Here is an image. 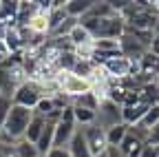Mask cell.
Instances as JSON below:
<instances>
[{"label": "cell", "mask_w": 159, "mask_h": 157, "mask_svg": "<svg viewBox=\"0 0 159 157\" xmlns=\"http://www.w3.org/2000/svg\"><path fill=\"white\" fill-rule=\"evenodd\" d=\"M148 146H159V124H155L150 131H148Z\"/></svg>", "instance_id": "cb8c5ba5"}, {"label": "cell", "mask_w": 159, "mask_h": 157, "mask_svg": "<svg viewBox=\"0 0 159 157\" xmlns=\"http://www.w3.org/2000/svg\"><path fill=\"white\" fill-rule=\"evenodd\" d=\"M95 157H106V150H104V153H99V155H95Z\"/></svg>", "instance_id": "f546056e"}, {"label": "cell", "mask_w": 159, "mask_h": 157, "mask_svg": "<svg viewBox=\"0 0 159 157\" xmlns=\"http://www.w3.org/2000/svg\"><path fill=\"white\" fill-rule=\"evenodd\" d=\"M2 42L7 47L9 53H18V51H22V42H20V35H18V29L16 27H9L5 38H2Z\"/></svg>", "instance_id": "44dd1931"}, {"label": "cell", "mask_w": 159, "mask_h": 157, "mask_svg": "<svg viewBox=\"0 0 159 157\" xmlns=\"http://www.w3.org/2000/svg\"><path fill=\"white\" fill-rule=\"evenodd\" d=\"M0 157H11V146L0 142Z\"/></svg>", "instance_id": "83f0119b"}, {"label": "cell", "mask_w": 159, "mask_h": 157, "mask_svg": "<svg viewBox=\"0 0 159 157\" xmlns=\"http://www.w3.org/2000/svg\"><path fill=\"white\" fill-rule=\"evenodd\" d=\"M7 29H9V27H7L5 22H0V40H2V38H5V33H7Z\"/></svg>", "instance_id": "f1b7e54d"}, {"label": "cell", "mask_w": 159, "mask_h": 157, "mask_svg": "<svg viewBox=\"0 0 159 157\" xmlns=\"http://www.w3.org/2000/svg\"><path fill=\"white\" fill-rule=\"evenodd\" d=\"M155 124H159V104H152L146 111V115L142 117V122H139V126H144L146 131H150Z\"/></svg>", "instance_id": "7402d4cb"}, {"label": "cell", "mask_w": 159, "mask_h": 157, "mask_svg": "<svg viewBox=\"0 0 159 157\" xmlns=\"http://www.w3.org/2000/svg\"><path fill=\"white\" fill-rule=\"evenodd\" d=\"M77 124L73 120V113H71V104L62 111V117H60V122L55 124V131H53V148H66L71 137L75 133Z\"/></svg>", "instance_id": "5b68a950"}, {"label": "cell", "mask_w": 159, "mask_h": 157, "mask_svg": "<svg viewBox=\"0 0 159 157\" xmlns=\"http://www.w3.org/2000/svg\"><path fill=\"white\" fill-rule=\"evenodd\" d=\"M126 133H128V126L126 124H117V126L108 128L106 131V146H119L122 140L126 137Z\"/></svg>", "instance_id": "ffe728a7"}, {"label": "cell", "mask_w": 159, "mask_h": 157, "mask_svg": "<svg viewBox=\"0 0 159 157\" xmlns=\"http://www.w3.org/2000/svg\"><path fill=\"white\" fill-rule=\"evenodd\" d=\"M148 51L159 58V35H152V42H150V49H148Z\"/></svg>", "instance_id": "4316f807"}, {"label": "cell", "mask_w": 159, "mask_h": 157, "mask_svg": "<svg viewBox=\"0 0 159 157\" xmlns=\"http://www.w3.org/2000/svg\"><path fill=\"white\" fill-rule=\"evenodd\" d=\"M9 109H11V100L5 97V95H0V131H2V126H5V120H7Z\"/></svg>", "instance_id": "603a6c76"}, {"label": "cell", "mask_w": 159, "mask_h": 157, "mask_svg": "<svg viewBox=\"0 0 159 157\" xmlns=\"http://www.w3.org/2000/svg\"><path fill=\"white\" fill-rule=\"evenodd\" d=\"M82 133H84V140H86L89 150H91V155H93V157L106 150V133L99 128V126H95V124L82 126Z\"/></svg>", "instance_id": "ba28073f"}, {"label": "cell", "mask_w": 159, "mask_h": 157, "mask_svg": "<svg viewBox=\"0 0 159 157\" xmlns=\"http://www.w3.org/2000/svg\"><path fill=\"white\" fill-rule=\"evenodd\" d=\"M71 113H73V120L75 124L82 128V126H89V124H95V111H89V109H82V106H73L71 104Z\"/></svg>", "instance_id": "d6986e66"}, {"label": "cell", "mask_w": 159, "mask_h": 157, "mask_svg": "<svg viewBox=\"0 0 159 157\" xmlns=\"http://www.w3.org/2000/svg\"><path fill=\"white\" fill-rule=\"evenodd\" d=\"M66 150H69V157H93L91 150H89V144H86V140H84V133H82V128H80V126L75 128V133H73V137H71Z\"/></svg>", "instance_id": "30bf717a"}, {"label": "cell", "mask_w": 159, "mask_h": 157, "mask_svg": "<svg viewBox=\"0 0 159 157\" xmlns=\"http://www.w3.org/2000/svg\"><path fill=\"white\" fill-rule=\"evenodd\" d=\"M144 146H146V144H142L135 135L126 133V137L122 140V144H119L117 148H119V153H122L124 157H139V153H142Z\"/></svg>", "instance_id": "4fadbf2b"}, {"label": "cell", "mask_w": 159, "mask_h": 157, "mask_svg": "<svg viewBox=\"0 0 159 157\" xmlns=\"http://www.w3.org/2000/svg\"><path fill=\"white\" fill-rule=\"evenodd\" d=\"M124 20H122V16L119 13H113L108 18H102L93 33V40H119L124 33Z\"/></svg>", "instance_id": "8992f818"}, {"label": "cell", "mask_w": 159, "mask_h": 157, "mask_svg": "<svg viewBox=\"0 0 159 157\" xmlns=\"http://www.w3.org/2000/svg\"><path fill=\"white\" fill-rule=\"evenodd\" d=\"M25 80H29V77L25 75L22 67L9 62V58L0 64V95H5V97L11 100L13 93L18 91V86L22 84Z\"/></svg>", "instance_id": "6da1fadb"}, {"label": "cell", "mask_w": 159, "mask_h": 157, "mask_svg": "<svg viewBox=\"0 0 159 157\" xmlns=\"http://www.w3.org/2000/svg\"><path fill=\"white\" fill-rule=\"evenodd\" d=\"M44 124H47V120H44L42 115H38V113L33 111V117H31V122H29V126H27V133H25L22 140H27V142L35 144V140L40 137V133H42Z\"/></svg>", "instance_id": "2e32d148"}, {"label": "cell", "mask_w": 159, "mask_h": 157, "mask_svg": "<svg viewBox=\"0 0 159 157\" xmlns=\"http://www.w3.org/2000/svg\"><path fill=\"white\" fill-rule=\"evenodd\" d=\"M44 157H69V150L66 148H51Z\"/></svg>", "instance_id": "d4e9b609"}, {"label": "cell", "mask_w": 159, "mask_h": 157, "mask_svg": "<svg viewBox=\"0 0 159 157\" xmlns=\"http://www.w3.org/2000/svg\"><path fill=\"white\" fill-rule=\"evenodd\" d=\"M99 97L95 91H89V93H82V95H77L71 100L73 106H82V109H89V111H97V104H99Z\"/></svg>", "instance_id": "e0dca14e"}, {"label": "cell", "mask_w": 159, "mask_h": 157, "mask_svg": "<svg viewBox=\"0 0 159 157\" xmlns=\"http://www.w3.org/2000/svg\"><path fill=\"white\" fill-rule=\"evenodd\" d=\"M117 47H119V53H122L126 60L135 62V64L148 53V47L139 40V38H135L130 33H122V38L117 40Z\"/></svg>", "instance_id": "52a82bcc"}, {"label": "cell", "mask_w": 159, "mask_h": 157, "mask_svg": "<svg viewBox=\"0 0 159 157\" xmlns=\"http://www.w3.org/2000/svg\"><path fill=\"white\" fill-rule=\"evenodd\" d=\"M16 16H18V0H0V22L7 27H16Z\"/></svg>", "instance_id": "9a60e30c"}, {"label": "cell", "mask_w": 159, "mask_h": 157, "mask_svg": "<svg viewBox=\"0 0 159 157\" xmlns=\"http://www.w3.org/2000/svg\"><path fill=\"white\" fill-rule=\"evenodd\" d=\"M117 124H122V106L102 97L97 104V111H95V126H99L104 133Z\"/></svg>", "instance_id": "277c9868"}, {"label": "cell", "mask_w": 159, "mask_h": 157, "mask_svg": "<svg viewBox=\"0 0 159 157\" xmlns=\"http://www.w3.org/2000/svg\"><path fill=\"white\" fill-rule=\"evenodd\" d=\"M148 109H150V106L144 104V102H137V104H133V106H122V124H126V126L139 124Z\"/></svg>", "instance_id": "8fae6325"}, {"label": "cell", "mask_w": 159, "mask_h": 157, "mask_svg": "<svg viewBox=\"0 0 159 157\" xmlns=\"http://www.w3.org/2000/svg\"><path fill=\"white\" fill-rule=\"evenodd\" d=\"M69 40H71V44H73V51L75 49H80V47H86V44H91L93 42V38H91V33L84 29V27H75L71 33H69Z\"/></svg>", "instance_id": "ac0fdd59"}, {"label": "cell", "mask_w": 159, "mask_h": 157, "mask_svg": "<svg viewBox=\"0 0 159 157\" xmlns=\"http://www.w3.org/2000/svg\"><path fill=\"white\" fill-rule=\"evenodd\" d=\"M91 7H93V0H66L64 2V11H66V16H71V18H82V16H86L89 11H91Z\"/></svg>", "instance_id": "5bb4252c"}, {"label": "cell", "mask_w": 159, "mask_h": 157, "mask_svg": "<svg viewBox=\"0 0 159 157\" xmlns=\"http://www.w3.org/2000/svg\"><path fill=\"white\" fill-rule=\"evenodd\" d=\"M42 95H44V91H42V84H40L38 80H25L22 84L18 86V91L13 93L11 104L25 106V109H31L33 111L38 106V102L42 100Z\"/></svg>", "instance_id": "3957f363"}, {"label": "cell", "mask_w": 159, "mask_h": 157, "mask_svg": "<svg viewBox=\"0 0 159 157\" xmlns=\"http://www.w3.org/2000/svg\"><path fill=\"white\" fill-rule=\"evenodd\" d=\"M157 157H159V146H157Z\"/></svg>", "instance_id": "4dcf8cb0"}, {"label": "cell", "mask_w": 159, "mask_h": 157, "mask_svg": "<svg viewBox=\"0 0 159 157\" xmlns=\"http://www.w3.org/2000/svg\"><path fill=\"white\" fill-rule=\"evenodd\" d=\"M53 131H55V124H44V128H42V133H40V137L35 140V150H38V155L40 157H44L51 148H53Z\"/></svg>", "instance_id": "7c38bea8"}, {"label": "cell", "mask_w": 159, "mask_h": 157, "mask_svg": "<svg viewBox=\"0 0 159 157\" xmlns=\"http://www.w3.org/2000/svg\"><path fill=\"white\" fill-rule=\"evenodd\" d=\"M38 0H18V16H16V27H29L31 18L38 13Z\"/></svg>", "instance_id": "9c48e42d"}, {"label": "cell", "mask_w": 159, "mask_h": 157, "mask_svg": "<svg viewBox=\"0 0 159 157\" xmlns=\"http://www.w3.org/2000/svg\"><path fill=\"white\" fill-rule=\"evenodd\" d=\"M139 157H157V146H144L142 153H139Z\"/></svg>", "instance_id": "484cf974"}, {"label": "cell", "mask_w": 159, "mask_h": 157, "mask_svg": "<svg viewBox=\"0 0 159 157\" xmlns=\"http://www.w3.org/2000/svg\"><path fill=\"white\" fill-rule=\"evenodd\" d=\"M55 84H57V93H62L64 97L73 100V97L82 95V93H89L93 91V84L84 77H77L75 73H66V71H60L55 75Z\"/></svg>", "instance_id": "7a4b0ae2"}]
</instances>
